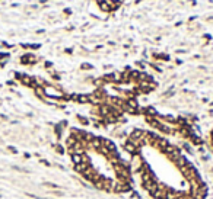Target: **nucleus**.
<instances>
[{"instance_id":"obj_7","label":"nucleus","mask_w":213,"mask_h":199,"mask_svg":"<svg viewBox=\"0 0 213 199\" xmlns=\"http://www.w3.org/2000/svg\"><path fill=\"white\" fill-rule=\"evenodd\" d=\"M54 148H56V151H57L58 154H63V153H64V147H63V145H61V144H57V145H54Z\"/></svg>"},{"instance_id":"obj_11","label":"nucleus","mask_w":213,"mask_h":199,"mask_svg":"<svg viewBox=\"0 0 213 199\" xmlns=\"http://www.w3.org/2000/svg\"><path fill=\"white\" fill-rule=\"evenodd\" d=\"M40 163H41V164H44V166H45V167H50V166H51V164H50V163H48V161H47V160H40Z\"/></svg>"},{"instance_id":"obj_9","label":"nucleus","mask_w":213,"mask_h":199,"mask_svg":"<svg viewBox=\"0 0 213 199\" xmlns=\"http://www.w3.org/2000/svg\"><path fill=\"white\" fill-rule=\"evenodd\" d=\"M130 198H136V199H140V195L137 192H136V190H132V192H130Z\"/></svg>"},{"instance_id":"obj_3","label":"nucleus","mask_w":213,"mask_h":199,"mask_svg":"<svg viewBox=\"0 0 213 199\" xmlns=\"http://www.w3.org/2000/svg\"><path fill=\"white\" fill-rule=\"evenodd\" d=\"M20 63L22 64H35L37 63V58L34 54H25L20 57Z\"/></svg>"},{"instance_id":"obj_14","label":"nucleus","mask_w":213,"mask_h":199,"mask_svg":"<svg viewBox=\"0 0 213 199\" xmlns=\"http://www.w3.org/2000/svg\"><path fill=\"white\" fill-rule=\"evenodd\" d=\"M9 151H12L13 154H16V153H18V150L15 148V147H9Z\"/></svg>"},{"instance_id":"obj_13","label":"nucleus","mask_w":213,"mask_h":199,"mask_svg":"<svg viewBox=\"0 0 213 199\" xmlns=\"http://www.w3.org/2000/svg\"><path fill=\"white\" fill-rule=\"evenodd\" d=\"M9 54H4V52H0V60H3V58H7Z\"/></svg>"},{"instance_id":"obj_10","label":"nucleus","mask_w":213,"mask_h":199,"mask_svg":"<svg viewBox=\"0 0 213 199\" xmlns=\"http://www.w3.org/2000/svg\"><path fill=\"white\" fill-rule=\"evenodd\" d=\"M47 188H51V189H58V186L57 185H54V183H44Z\"/></svg>"},{"instance_id":"obj_6","label":"nucleus","mask_w":213,"mask_h":199,"mask_svg":"<svg viewBox=\"0 0 213 199\" xmlns=\"http://www.w3.org/2000/svg\"><path fill=\"white\" fill-rule=\"evenodd\" d=\"M181 147H183V150H185L188 154H193V148H191V145H190L188 142H183V144H181Z\"/></svg>"},{"instance_id":"obj_2","label":"nucleus","mask_w":213,"mask_h":199,"mask_svg":"<svg viewBox=\"0 0 213 199\" xmlns=\"http://www.w3.org/2000/svg\"><path fill=\"white\" fill-rule=\"evenodd\" d=\"M123 148H124V151H127L129 154H139L142 150L140 148H137V145L134 144V142L132 141V140H124V142H123Z\"/></svg>"},{"instance_id":"obj_4","label":"nucleus","mask_w":213,"mask_h":199,"mask_svg":"<svg viewBox=\"0 0 213 199\" xmlns=\"http://www.w3.org/2000/svg\"><path fill=\"white\" fill-rule=\"evenodd\" d=\"M188 140L191 141V144H193V145H199V147H201V145L204 144L203 138H201V137H199V135H197L196 132H194V134L191 135V137H190Z\"/></svg>"},{"instance_id":"obj_12","label":"nucleus","mask_w":213,"mask_h":199,"mask_svg":"<svg viewBox=\"0 0 213 199\" xmlns=\"http://www.w3.org/2000/svg\"><path fill=\"white\" fill-rule=\"evenodd\" d=\"M82 68H83V70H91L92 65H89V64H83V65H82Z\"/></svg>"},{"instance_id":"obj_5","label":"nucleus","mask_w":213,"mask_h":199,"mask_svg":"<svg viewBox=\"0 0 213 199\" xmlns=\"http://www.w3.org/2000/svg\"><path fill=\"white\" fill-rule=\"evenodd\" d=\"M70 160L72 163H73V166H78V164H82L83 163V157H82V154H70Z\"/></svg>"},{"instance_id":"obj_8","label":"nucleus","mask_w":213,"mask_h":199,"mask_svg":"<svg viewBox=\"0 0 213 199\" xmlns=\"http://www.w3.org/2000/svg\"><path fill=\"white\" fill-rule=\"evenodd\" d=\"M79 122H80L82 125H89V119L88 118H85V116H78Z\"/></svg>"},{"instance_id":"obj_1","label":"nucleus","mask_w":213,"mask_h":199,"mask_svg":"<svg viewBox=\"0 0 213 199\" xmlns=\"http://www.w3.org/2000/svg\"><path fill=\"white\" fill-rule=\"evenodd\" d=\"M146 163H145V160H143V157H142V154H133L132 155V160H130V170H132L133 173H139V170L142 169L143 166H145Z\"/></svg>"}]
</instances>
